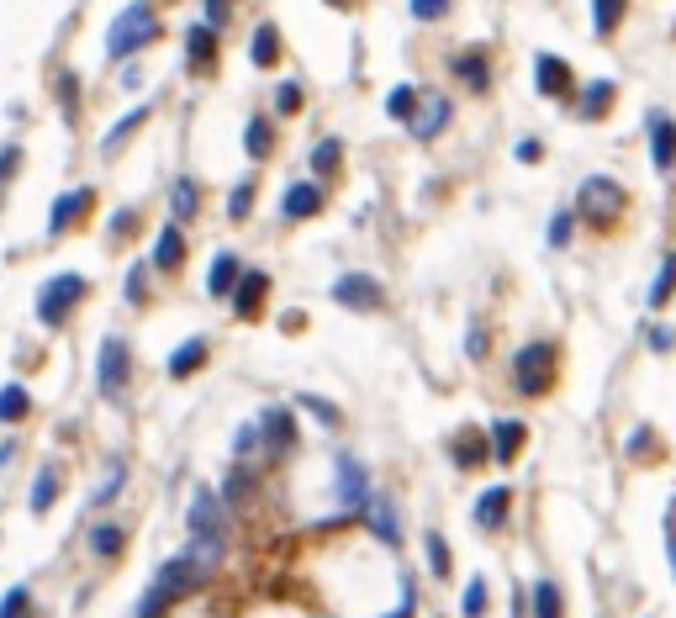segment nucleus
<instances>
[{
  "mask_svg": "<svg viewBox=\"0 0 676 618\" xmlns=\"http://www.w3.org/2000/svg\"><path fill=\"white\" fill-rule=\"evenodd\" d=\"M228 22V0H206V27H222Z\"/></svg>",
  "mask_w": 676,
  "mask_h": 618,
  "instance_id": "nucleus-53",
  "label": "nucleus"
},
{
  "mask_svg": "<svg viewBox=\"0 0 676 618\" xmlns=\"http://www.w3.org/2000/svg\"><path fill=\"white\" fill-rule=\"evenodd\" d=\"M629 460H661V434H655L650 423H640L629 434Z\"/></svg>",
  "mask_w": 676,
  "mask_h": 618,
  "instance_id": "nucleus-34",
  "label": "nucleus"
},
{
  "mask_svg": "<svg viewBox=\"0 0 676 618\" xmlns=\"http://www.w3.org/2000/svg\"><path fill=\"white\" fill-rule=\"evenodd\" d=\"M338 159H344V143H338V138H323V143L312 148V170H317V175H333Z\"/></svg>",
  "mask_w": 676,
  "mask_h": 618,
  "instance_id": "nucleus-38",
  "label": "nucleus"
},
{
  "mask_svg": "<svg viewBox=\"0 0 676 618\" xmlns=\"http://www.w3.org/2000/svg\"><path fill=\"white\" fill-rule=\"evenodd\" d=\"M507 508H513V492H507V486H486V492L476 497V523L481 529H502Z\"/></svg>",
  "mask_w": 676,
  "mask_h": 618,
  "instance_id": "nucleus-18",
  "label": "nucleus"
},
{
  "mask_svg": "<svg viewBox=\"0 0 676 618\" xmlns=\"http://www.w3.org/2000/svg\"><path fill=\"white\" fill-rule=\"evenodd\" d=\"M386 117L412 127V117H418V90H412V85H397V90H391V96H386Z\"/></svg>",
  "mask_w": 676,
  "mask_h": 618,
  "instance_id": "nucleus-29",
  "label": "nucleus"
},
{
  "mask_svg": "<svg viewBox=\"0 0 676 618\" xmlns=\"http://www.w3.org/2000/svg\"><path fill=\"white\" fill-rule=\"evenodd\" d=\"M275 111H280V117H296V111H302V85H296V80L275 85Z\"/></svg>",
  "mask_w": 676,
  "mask_h": 618,
  "instance_id": "nucleus-41",
  "label": "nucleus"
},
{
  "mask_svg": "<svg viewBox=\"0 0 676 618\" xmlns=\"http://www.w3.org/2000/svg\"><path fill=\"white\" fill-rule=\"evenodd\" d=\"M518 159H523V164H539V159H544L539 138H523V143H518Z\"/></svg>",
  "mask_w": 676,
  "mask_h": 618,
  "instance_id": "nucleus-54",
  "label": "nucleus"
},
{
  "mask_svg": "<svg viewBox=\"0 0 676 618\" xmlns=\"http://www.w3.org/2000/svg\"><path fill=\"white\" fill-rule=\"evenodd\" d=\"M270 143H275V133H270V122H249V127H243V148H249V159H265L270 154Z\"/></svg>",
  "mask_w": 676,
  "mask_h": 618,
  "instance_id": "nucleus-36",
  "label": "nucleus"
},
{
  "mask_svg": "<svg viewBox=\"0 0 676 618\" xmlns=\"http://www.w3.org/2000/svg\"><path fill=\"white\" fill-rule=\"evenodd\" d=\"M645 133H650V159H655V170H676V117H666V111H650V117H645Z\"/></svg>",
  "mask_w": 676,
  "mask_h": 618,
  "instance_id": "nucleus-10",
  "label": "nucleus"
},
{
  "mask_svg": "<svg viewBox=\"0 0 676 618\" xmlns=\"http://www.w3.org/2000/svg\"><path fill=\"white\" fill-rule=\"evenodd\" d=\"M222 497H228V502H249V497H254V476H249V471H233V476H228V492H222Z\"/></svg>",
  "mask_w": 676,
  "mask_h": 618,
  "instance_id": "nucleus-47",
  "label": "nucleus"
},
{
  "mask_svg": "<svg viewBox=\"0 0 676 618\" xmlns=\"http://www.w3.org/2000/svg\"><path fill=\"white\" fill-rule=\"evenodd\" d=\"M16 170H22V148L6 143V148H0V191L11 185V175H16Z\"/></svg>",
  "mask_w": 676,
  "mask_h": 618,
  "instance_id": "nucleus-48",
  "label": "nucleus"
},
{
  "mask_svg": "<svg viewBox=\"0 0 676 618\" xmlns=\"http://www.w3.org/2000/svg\"><path fill=\"white\" fill-rule=\"evenodd\" d=\"M175 217H180V222L196 217V185H191V180H175Z\"/></svg>",
  "mask_w": 676,
  "mask_h": 618,
  "instance_id": "nucleus-43",
  "label": "nucleus"
},
{
  "mask_svg": "<svg viewBox=\"0 0 676 618\" xmlns=\"http://www.w3.org/2000/svg\"><path fill=\"white\" fill-rule=\"evenodd\" d=\"M613 96H618V90H613V80H592L587 90H581L576 111H581L587 122H603V117H608V106H613Z\"/></svg>",
  "mask_w": 676,
  "mask_h": 618,
  "instance_id": "nucleus-23",
  "label": "nucleus"
},
{
  "mask_svg": "<svg viewBox=\"0 0 676 618\" xmlns=\"http://www.w3.org/2000/svg\"><path fill=\"white\" fill-rule=\"evenodd\" d=\"M465 349H471L476 360H481V354H486V333H481V328H471V339H465Z\"/></svg>",
  "mask_w": 676,
  "mask_h": 618,
  "instance_id": "nucleus-58",
  "label": "nucleus"
},
{
  "mask_svg": "<svg viewBox=\"0 0 676 618\" xmlns=\"http://www.w3.org/2000/svg\"><path fill=\"white\" fill-rule=\"evenodd\" d=\"M127 370H133V349H127V339H106L101 344V370H96L106 402H122L127 397Z\"/></svg>",
  "mask_w": 676,
  "mask_h": 618,
  "instance_id": "nucleus-6",
  "label": "nucleus"
},
{
  "mask_svg": "<svg viewBox=\"0 0 676 618\" xmlns=\"http://www.w3.org/2000/svg\"><path fill=\"white\" fill-rule=\"evenodd\" d=\"M666 555H671V571H676V508L666 513Z\"/></svg>",
  "mask_w": 676,
  "mask_h": 618,
  "instance_id": "nucleus-55",
  "label": "nucleus"
},
{
  "mask_svg": "<svg viewBox=\"0 0 676 618\" xmlns=\"http://www.w3.org/2000/svg\"><path fill=\"white\" fill-rule=\"evenodd\" d=\"M185 59H191V69H196V74L212 69V64H217V27L196 22L191 32H185Z\"/></svg>",
  "mask_w": 676,
  "mask_h": 618,
  "instance_id": "nucleus-14",
  "label": "nucleus"
},
{
  "mask_svg": "<svg viewBox=\"0 0 676 618\" xmlns=\"http://www.w3.org/2000/svg\"><path fill=\"white\" fill-rule=\"evenodd\" d=\"M249 59L259 64V69H270L275 59H280V32L265 22V27H254V43H249Z\"/></svg>",
  "mask_w": 676,
  "mask_h": 618,
  "instance_id": "nucleus-27",
  "label": "nucleus"
},
{
  "mask_svg": "<svg viewBox=\"0 0 676 618\" xmlns=\"http://www.w3.org/2000/svg\"><path fill=\"white\" fill-rule=\"evenodd\" d=\"M296 407H307L312 418H317V423H328V428L338 423V407H333V402H323V397H296Z\"/></svg>",
  "mask_w": 676,
  "mask_h": 618,
  "instance_id": "nucleus-46",
  "label": "nucleus"
},
{
  "mask_svg": "<svg viewBox=\"0 0 676 618\" xmlns=\"http://www.w3.org/2000/svg\"><path fill=\"white\" fill-rule=\"evenodd\" d=\"M238 280H243V270H238V254H228V249H222V254L212 259V270H206V291H212V296H233V291H238Z\"/></svg>",
  "mask_w": 676,
  "mask_h": 618,
  "instance_id": "nucleus-21",
  "label": "nucleus"
},
{
  "mask_svg": "<svg viewBox=\"0 0 676 618\" xmlns=\"http://www.w3.org/2000/svg\"><path fill=\"white\" fill-rule=\"evenodd\" d=\"M365 518H370V529L381 534L386 545H402V523H397V508H391V497H386V492H370Z\"/></svg>",
  "mask_w": 676,
  "mask_h": 618,
  "instance_id": "nucleus-15",
  "label": "nucleus"
},
{
  "mask_svg": "<svg viewBox=\"0 0 676 618\" xmlns=\"http://www.w3.org/2000/svg\"><path fill=\"white\" fill-rule=\"evenodd\" d=\"M412 16L418 22H439V16H449V0H412Z\"/></svg>",
  "mask_w": 676,
  "mask_h": 618,
  "instance_id": "nucleus-50",
  "label": "nucleus"
},
{
  "mask_svg": "<svg viewBox=\"0 0 676 618\" xmlns=\"http://www.w3.org/2000/svg\"><path fill=\"white\" fill-rule=\"evenodd\" d=\"M11 455H16V444H0V465H6Z\"/></svg>",
  "mask_w": 676,
  "mask_h": 618,
  "instance_id": "nucleus-60",
  "label": "nucleus"
},
{
  "mask_svg": "<svg viewBox=\"0 0 676 618\" xmlns=\"http://www.w3.org/2000/svg\"><path fill=\"white\" fill-rule=\"evenodd\" d=\"M191 539H222V502L212 492L191 497Z\"/></svg>",
  "mask_w": 676,
  "mask_h": 618,
  "instance_id": "nucleus-12",
  "label": "nucleus"
},
{
  "mask_svg": "<svg viewBox=\"0 0 676 618\" xmlns=\"http://www.w3.org/2000/svg\"><path fill=\"white\" fill-rule=\"evenodd\" d=\"M555 360H560V349L550 339H534L513 354V381H518L523 397H544V391L555 386Z\"/></svg>",
  "mask_w": 676,
  "mask_h": 618,
  "instance_id": "nucleus-3",
  "label": "nucleus"
},
{
  "mask_svg": "<svg viewBox=\"0 0 676 618\" xmlns=\"http://www.w3.org/2000/svg\"><path fill=\"white\" fill-rule=\"evenodd\" d=\"M122 476H127V465L117 460V465H111V476L101 481V492H96V502H111V497H117V492H122Z\"/></svg>",
  "mask_w": 676,
  "mask_h": 618,
  "instance_id": "nucleus-51",
  "label": "nucleus"
},
{
  "mask_svg": "<svg viewBox=\"0 0 676 618\" xmlns=\"http://www.w3.org/2000/svg\"><path fill=\"white\" fill-rule=\"evenodd\" d=\"M133 222H138L133 212H117V217H111V233H133Z\"/></svg>",
  "mask_w": 676,
  "mask_h": 618,
  "instance_id": "nucleus-57",
  "label": "nucleus"
},
{
  "mask_svg": "<svg viewBox=\"0 0 676 618\" xmlns=\"http://www.w3.org/2000/svg\"><path fill=\"white\" fill-rule=\"evenodd\" d=\"M159 37V22H154V6L148 0H133L117 22H111V32H106V53L111 59H133L138 48H148Z\"/></svg>",
  "mask_w": 676,
  "mask_h": 618,
  "instance_id": "nucleus-2",
  "label": "nucleus"
},
{
  "mask_svg": "<svg viewBox=\"0 0 676 618\" xmlns=\"http://www.w3.org/2000/svg\"><path fill=\"white\" fill-rule=\"evenodd\" d=\"M154 265H159V270H180V265H185V238H180V228H164V233H159Z\"/></svg>",
  "mask_w": 676,
  "mask_h": 618,
  "instance_id": "nucleus-26",
  "label": "nucleus"
},
{
  "mask_svg": "<svg viewBox=\"0 0 676 618\" xmlns=\"http://www.w3.org/2000/svg\"><path fill=\"white\" fill-rule=\"evenodd\" d=\"M143 122H148V106H138V111H127V117H122V122H117V127H111V133H106V143H101V148H106V154H117V148H122L127 138H133V133H138V127H143Z\"/></svg>",
  "mask_w": 676,
  "mask_h": 618,
  "instance_id": "nucleus-33",
  "label": "nucleus"
},
{
  "mask_svg": "<svg viewBox=\"0 0 676 618\" xmlns=\"http://www.w3.org/2000/svg\"><path fill=\"white\" fill-rule=\"evenodd\" d=\"M90 206H96V191H90V185H80V191H64L59 201H53V212H48V233H64L69 222L90 217Z\"/></svg>",
  "mask_w": 676,
  "mask_h": 618,
  "instance_id": "nucleus-11",
  "label": "nucleus"
},
{
  "mask_svg": "<svg viewBox=\"0 0 676 618\" xmlns=\"http://www.w3.org/2000/svg\"><path fill=\"white\" fill-rule=\"evenodd\" d=\"M423 550H428V571L444 582V576H449V545H444L439 534H423Z\"/></svg>",
  "mask_w": 676,
  "mask_h": 618,
  "instance_id": "nucleus-40",
  "label": "nucleus"
},
{
  "mask_svg": "<svg viewBox=\"0 0 676 618\" xmlns=\"http://www.w3.org/2000/svg\"><path fill=\"white\" fill-rule=\"evenodd\" d=\"M85 291H90V280L85 275H53L43 291H37V317H43L48 328H59L64 317L85 302Z\"/></svg>",
  "mask_w": 676,
  "mask_h": 618,
  "instance_id": "nucleus-5",
  "label": "nucleus"
},
{
  "mask_svg": "<svg viewBox=\"0 0 676 618\" xmlns=\"http://www.w3.org/2000/svg\"><path fill=\"white\" fill-rule=\"evenodd\" d=\"M486 455H492V439H486L481 428H465V434H455V465H460V471H476V465H486Z\"/></svg>",
  "mask_w": 676,
  "mask_h": 618,
  "instance_id": "nucleus-19",
  "label": "nucleus"
},
{
  "mask_svg": "<svg viewBox=\"0 0 676 618\" xmlns=\"http://www.w3.org/2000/svg\"><path fill=\"white\" fill-rule=\"evenodd\" d=\"M59 101H64V111L74 117V80H59Z\"/></svg>",
  "mask_w": 676,
  "mask_h": 618,
  "instance_id": "nucleus-59",
  "label": "nucleus"
},
{
  "mask_svg": "<svg viewBox=\"0 0 676 618\" xmlns=\"http://www.w3.org/2000/svg\"><path fill=\"white\" fill-rule=\"evenodd\" d=\"M265 296H270V275L265 270H249L238 280V291H233V312L238 317H254L259 307H265Z\"/></svg>",
  "mask_w": 676,
  "mask_h": 618,
  "instance_id": "nucleus-16",
  "label": "nucleus"
},
{
  "mask_svg": "<svg viewBox=\"0 0 676 618\" xmlns=\"http://www.w3.org/2000/svg\"><path fill=\"white\" fill-rule=\"evenodd\" d=\"M333 476H338V497H344L349 508H365V502H370V481H365V465L354 460V455H344V449H338V455H333Z\"/></svg>",
  "mask_w": 676,
  "mask_h": 618,
  "instance_id": "nucleus-9",
  "label": "nucleus"
},
{
  "mask_svg": "<svg viewBox=\"0 0 676 618\" xmlns=\"http://www.w3.org/2000/svg\"><path fill=\"white\" fill-rule=\"evenodd\" d=\"M534 618H566V597L555 582H534Z\"/></svg>",
  "mask_w": 676,
  "mask_h": 618,
  "instance_id": "nucleus-30",
  "label": "nucleus"
},
{
  "mask_svg": "<svg viewBox=\"0 0 676 618\" xmlns=\"http://www.w3.org/2000/svg\"><path fill=\"white\" fill-rule=\"evenodd\" d=\"M249 206H254V185H249V180H243V185H233L228 217H233V222H243V217H249Z\"/></svg>",
  "mask_w": 676,
  "mask_h": 618,
  "instance_id": "nucleus-44",
  "label": "nucleus"
},
{
  "mask_svg": "<svg viewBox=\"0 0 676 618\" xmlns=\"http://www.w3.org/2000/svg\"><path fill=\"white\" fill-rule=\"evenodd\" d=\"M53 497H59V471H43L32 481V513H48Z\"/></svg>",
  "mask_w": 676,
  "mask_h": 618,
  "instance_id": "nucleus-37",
  "label": "nucleus"
},
{
  "mask_svg": "<svg viewBox=\"0 0 676 618\" xmlns=\"http://www.w3.org/2000/svg\"><path fill=\"white\" fill-rule=\"evenodd\" d=\"M201 360H206V339H185L175 354H169V376H175V381H185V376H196V370H201Z\"/></svg>",
  "mask_w": 676,
  "mask_h": 618,
  "instance_id": "nucleus-24",
  "label": "nucleus"
},
{
  "mask_svg": "<svg viewBox=\"0 0 676 618\" xmlns=\"http://www.w3.org/2000/svg\"><path fill=\"white\" fill-rule=\"evenodd\" d=\"M27 407H32L27 386H0V423H22Z\"/></svg>",
  "mask_w": 676,
  "mask_h": 618,
  "instance_id": "nucleus-31",
  "label": "nucleus"
},
{
  "mask_svg": "<svg viewBox=\"0 0 676 618\" xmlns=\"http://www.w3.org/2000/svg\"><path fill=\"white\" fill-rule=\"evenodd\" d=\"M333 302L349 307V312H375L386 296H381V280H370V275H344V280H333Z\"/></svg>",
  "mask_w": 676,
  "mask_h": 618,
  "instance_id": "nucleus-7",
  "label": "nucleus"
},
{
  "mask_svg": "<svg viewBox=\"0 0 676 618\" xmlns=\"http://www.w3.org/2000/svg\"><path fill=\"white\" fill-rule=\"evenodd\" d=\"M201 582H206V576L196 571V560H191V555L164 560V566H159V576H154V587L143 592V603H138V613H133V618H164V613H169V608H175L180 597H185V592H191V587H201Z\"/></svg>",
  "mask_w": 676,
  "mask_h": 618,
  "instance_id": "nucleus-1",
  "label": "nucleus"
},
{
  "mask_svg": "<svg viewBox=\"0 0 676 618\" xmlns=\"http://www.w3.org/2000/svg\"><path fill=\"white\" fill-rule=\"evenodd\" d=\"M449 111H455V106H449L444 96H428V101H423V111L412 117V133H418L423 143H428V138H439L444 127H449Z\"/></svg>",
  "mask_w": 676,
  "mask_h": 618,
  "instance_id": "nucleus-20",
  "label": "nucleus"
},
{
  "mask_svg": "<svg viewBox=\"0 0 676 618\" xmlns=\"http://www.w3.org/2000/svg\"><path fill=\"white\" fill-rule=\"evenodd\" d=\"M280 212H286V217H317V212H323V185H312V180L291 185L286 201H280Z\"/></svg>",
  "mask_w": 676,
  "mask_h": 618,
  "instance_id": "nucleus-22",
  "label": "nucleus"
},
{
  "mask_svg": "<svg viewBox=\"0 0 676 618\" xmlns=\"http://www.w3.org/2000/svg\"><path fill=\"white\" fill-rule=\"evenodd\" d=\"M650 349L671 354V349H676V333H671V328H650Z\"/></svg>",
  "mask_w": 676,
  "mask_h": 618,
  "instance_id": "nucleus-52",
  "label": "nucleus"
},
{
  "mask_svg": "<svg viewBox=\"0 0 676 618\" xmlns=\"http://www.w3.org/2000/svg\"><path fill=\"white\" fill-rule=\"evenodd\" d=\"M259 439H265V428H259V423H243V428H238V439H233V449H238V455H254Z\"/></svg>",
  "mask_w": 676,
  "mask_h": 618,
  "instance_id": "nucleus-49",
  "label": "nucleus"
},
{
  "mask_svg": "<svg viewBox=\"0 0 676 618\" xmlns=\"http://www.w3.org/2000/svg\"><path fill=\"white\" fill-rule=\"evenodd\" d=\"M27 608H32V592L27 587H11L6 597H0V618H27Z\"/></svg>",
  "mask_w": 676,
  "mask_h": 618,
  "instance_id": "nucleus-42",
  "label": "nucleus"
},
{
  "mask_svg": "<svg viewBox=\"0 0 676 618\" xmlns=\"http://www.w3.org/2000/svg\"><path fill=\"white\" fill-rule=\"evenodd\" d=\"M523 439H529V428H523L518 418H497L492 423V460H518V449H523Z\"/></svg>",
  "mask_w": 676,
  "mask_h": 618,
  "instance_id": "nucleus-17",
  "label": "nucleus"
},
{
  "mask_svg": "<svg viewBox=\"0 0 676 618\" xmlns=\"http://www.w3.org/2000/svg\"><path fill=\"white\" fill-rule=\"evenodd\" d=\"M90 545H96V555H101V560H117V555H122V545H127V529H117V523H101Z\"/></svg>",
  "mask_w": 676,
  "mask_h": 618,
  "instance_id": "nucleus-35",
  "label": "nucleus"
},
{
  "mask_svg": "<svg viewBox=\"0 0 676 618\" xmlns=\"http://www.w3.org/2000/svg\"><path fill=\"white\" fill-rule=\"evenodd\" d=\"M671 296H676V254H666L661 259V275L650 280V307H666Z\"/></svg>",
  "mask_w": 676,
  "mask_h": 618,
  "instance_id": "nucleus-32",
  "label": "nucleus"
},
{
  "mask_svg": "<svg viewBox=\"0 0 676 618\" xmlns=\"http://www.w3.org/2000/svg\"><path fill=\"white\" fill-rule=\"evenodd\" d=\"M571 233H576V217H571V212H555V222H550V249H566Z\"/></svg>",
  "mask_w": 676,
  "mask_h": 618,
  "instance_id": "nucleus-45",
  "label": "nucleus"
},
{
  "mask_svg": "<svg viewBox=\"0 0 676 618\" xmlns=\"http://www.w3.org/2000/svg\"><path fill=\"white\" fill-rule=\"evenodd\" d=\"M127 302H143V265L127 275Z\"/></svg>",
  "mask_w": 676,
  "mask_h": 618,
  "instance_id": "nucleus-56",
  "label": "nucleus"
},
{
  "mask_svg": "<svg viewBox=\"0 0 676 618\" xmlns=\"http://www.w3.org/2000/svg\"><path fill=\"white\" fill-rule=\"evenodd\" d=\"M618 22H624V0H592V32L597 37H613Z\"/></svg>",
  "mask_w": 676,
  "mask_h": 618,
  "instance_id": "nucleus-28",
  "label": "nucleus"
},
{
  "mask_svg": "<svg viewBox=\"0 0 676 618\" xmlns=\"http://www.w3.org/2000/svg\"><path fill=\"white\" fill-rule=\"evenodd\" d=\"M576 212L592 222V228H613V217L624 212V185L608 175H587L576 191Z\"/></svg>",
  "mask_w": 676,
  "mask_h": 618,
  "instance_id": "nucleus-4",
  "label": "nucleus"
},
{
  "mask_svg": "<svg viewBox=\"0 0 676 618\" xmlns=\"http://www.w3.org/2000/svg\"><path fill=\"white\" fill-rule=\"evenodd\" d=\"M460 613H465V618H481V613H486V576H471V582H465Z\"/></svg>",
  "mask_w": 676,
  "mask_h": 618,
  "instance_id": "nucleus-39",
  "label": "nucleus"
},
{
  "mask_svg": "<svg viewBox=\"0 0 676 618\" xmlns=\"http://www.w3.org/2000/svg\"><path fill=\"white\" fill-rule=\"evenodd\" d=\"M455 74H460V80L471 85V90H486V85H492V64H486V53H481V48L455 53Z\"/></svg>",
  "mask_w": 676,
  "mask_h": 618,
  "instance_id": "nucleus-25",
  "label": "nucleus"
},
{
  "mask_svg": "<svg viewBox=\"0 0 676 618\" xmlns=\"http://www.w3.org/2000/svg\"><path fill=\"white\" fill-rule=\"evenodd\" d=\"M534 85H539V96H550V101H571V64L566 59H555V53H539L534 59Z\"/></svg>",
  "mask_w": 676,
  "mask_h": 618,
  "instance_id": "nucleus-8",
  "label": "nucleus"
},
{
  "mask_svg": "<svg viewBox=\"0 0 676 618\" xmlns=\"http://www.w3.org/2000/svg\"><path fill=\"white\" fill-rule=\"evenodd\" d=\"M259 428H265V444L275 449V455H291V449H296V418L286 407H265Z\"/></svg>",
  "mask_w": 676,
  "mask_h": 618,
  "instance_id": "nucleus-13",
  "label": "nucleus"
}]
</instances>
